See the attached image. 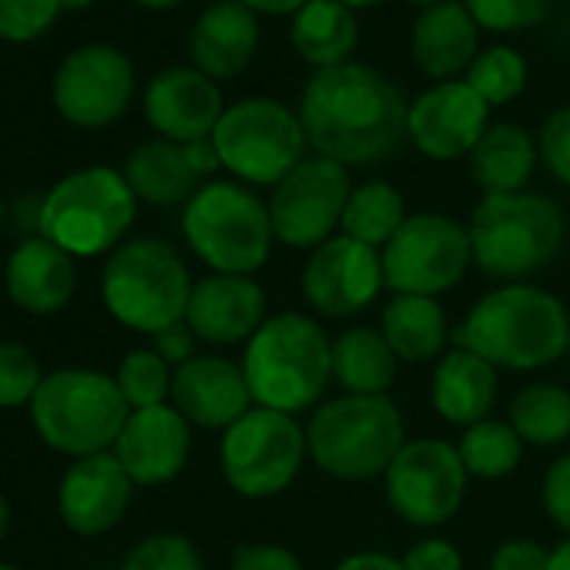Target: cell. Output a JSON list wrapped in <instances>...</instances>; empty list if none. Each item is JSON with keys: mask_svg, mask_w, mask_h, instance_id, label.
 Segmentation results:
<instances>
[{"mask_svg": "<svg viewBox=\"0 0 570 570\" xmlns=\"http://www.w3.org/2000/svg\"><path fill=\"white\" fill-rule=\"evenodd\" d=\"M185 155H188V165L195 168L198 178H208L222 168V158H218V148L212 138H198V141H188L185 145Z\"/></svg>", "mask_w": 570, "mask_h": 570, "instance_id": "obj_47", "label": "cell"}, {"mask_svg": "<svg viewBox=\"0 0 570 570\" xmlns=\"http://www.w3.org/2000/svg\"><path fill=\"white\" fill-rule=\"evenodd\" d=\"M222 168L242 185L275 188L289 175L309 148L299 111L275 98L255 95L225 108L212 135Z\"/></svg>", "mask_w": 570, "mask_h": 570, "instance_id": "obj_10", "label": "cell"}, {"mask_svg": "<svg viewBox=\"0 0 570 570\" xmlns=\"http://www.w3.org/2000/svg\"><path fill=\"white\" fill-rule=\"evenodd\" d=\"M540 500L547 517L570 537V453H560L547 473H543V487H540Z\"/></svg>", "mask_w": 570, "mask_h": 570, "instance_id": "obj_42", "label": "cell"}, {"mask_svg": "<svg viewBox=\"0 0 570 570\" xmlns=\"http://www.w3.org/2000/svg\"><path fill=\"white\" fill-rule=\"evenodd\" d=\"M135 95V68L111 45L71 51L55 75V105L78 128H105L125 115Z\"/></svg>", "mask_w": 570, "mask_h": 570, "instance_id": "obj_15", "label": "cell"}, {"mask_svg": "<svg viewBox=\"0 0 570 570\" xmlns=\"http://www.w3.org/2000/svg\"><path fill=\"white\" fill-rule=\"evenodd\" d=\"M406 4H413V8H420V11H426V8H436V4H443V0H406Z\"/></svg>", "mask_w": 570, "mask_h": 570, "instance_id": "obj_55", "label": "cell"}, {"mask_svg": "<svg viewBox=\"0 0 570 570\" xmlns=\"http://www.w3.org/2000/svg\"><path fill=\"white\" fill-rule=\"evenodd\" d=\"M61 11V0H0V38L35 41Z\"/></svg>", "mask_w": 570, "mask_h": 570, "instance_id": "obj_40", "label": "cell"}, {"mask_svg": "<svg viewBox=\"0 0 570 570\" xmlns=\"http://www.w3.org/2000/svg\"><path fill=\"white\" fill-rule=\"evenodd\" d=\"M410 51L416 68L436 85L460 81L480 55V24L470 18L463 0H443L413 21Z\"/></svg>", "mask_w": 570, "mask_h": 570, "instance_id": "obj_24", "label": "cell"}, {"mask_svg": "<svg viewBox=\"0 0 570 570\" xmlns=\"http://www.w3.org/2000/svg\"><path fill=\"white\" fill-rule=\"evenodd\" d=\"M181 235L191 252L225 275H252L272 255V218L262 202L242 181H205L181 212Z\"/></svg>", "mask_w": 570, "mask_h": 570, "instance_id": "obj_8", "label": "cell"}, {"mask_svg": "<svg viewBox=\"0 0 570 570\" xmlns=\"http://www.w3.org/2000/svg\"><path fill=\"white\" fill-rule=\"evenodd\" d=\"M118 570H205L198 547L181 533H155L145 537L121 560Z\"/></svg>", "mask_w": 570, "mask_h": 570, "instance_id": "obj_38", "label": "cell"}, {"mask_svg": "<svg viewBox=\"0 0 570 570\" xmlns=\"http://www.w3.org/2000/svg\"><path fill=\"white\" fill-rule=\"evenodd\" d=\"M151 340H155V353H158L168 366H175V370L198 356V353H195L198 336L188 330V323H178V326H171V330H165V333H158V336H151Z\"/></svg>", "mask_w": 570, "mask_h": 570, "instance_id": "obj_46", "label": "cell"}, {"mask_svg": "<svg viewBox=\"0 0 570 570\" xmlns=\"http://www.w3.org/2000/svg\"><path fill=\"white\" fill-rule=\"evenodd\" d=\"M490 570H550V550H543L537 540H507L493 550Z\"/></svg>", "mask_w": 570, "mask_h": 570, "instance_id": "obj_45", "label": "cell"}, {"mask_svg": "<svg viewBox=\"0 0 570 570\" xmlns=\"http://www.w3.org/2000/svg\"><path fill=\"white\" fill-rule=\"evenodd\" d=\"M430 393H433L436 413L446 423L466 430L480 420H490V410L500 393L497 366H490L487 360H480L470 350L453 346L450 353H443L436 360Z\"/></svg>", "mask_w": 570, "mask_h": 570, "instance_id": "obj_26", "label": "cell"}, {"mask_svg": "<svg viewBox=\"0 0 570 570\" xmlns=\"http://www.w3.org/2000/svg\"><path fill=\"white\" fill-rule=\"evenodd\" d=\"M340 4H346L350 11H370V8H380L383 0H340Z\"/></svg>", "mask_w": 570, "mask_h": 570, "instance_id": "obj_53", "label": "cell"}, {"mask_svg": "<svg viewBox=\"0 0 570 570\" xmlns=\"http://www.w3.org/2000/svg\"><path fill=\"white\" fill-rule=\"evenodd\" d=\"M0 570H21V567H11V563H0Z\"/></svg>", "mask_w": 570, "mask_h": 570, "instance_id": "obj_56", "label": "cell"}, {"mask_svg": "<svg viewBox=\"0 0 570 570\" xmlns=\"http://www.w3.org/2000/svg\"><path fill=\"white\" fill-rule=\"evenodd\" d=\"M456 450H460L466 473L480 480H500L513 473L523 460V440L517 436V430L493 416L466 426Z\"/></svg>", "mask_w": 570, "mask_h": 570, "instance_id": "obj_34", "label": "cell"}, {"mask_svg": "<svg viewBox=\"0 0 570 570\" xmlns=\"http://www.w3.org/2000/svg\"><path fill=\"white\" fill-rule=\"evenodd\" d=\"M473 265L510 285L550 265L563 245L567 222L553 198L537 191L483 195L470 218Z\"/></svg>", "mask_w": 570, "mask_h": 570, "instance_id": "obj_4", "label": "cell"}, {"mask_svg": "<svg viewBox=\"0 0 570 570\" xmlns=\"http://www.w3.org/2000/svg\"><path fill=\"white\" fill-rule=\"evenodd\" d=\"M135 4H141L148 11H168V8H178L181 0H135Z\"/></svg>", "mask_w": 570, "mask_h": 570, "instance_id": "obj_51", "label": "cell"}, {"mask_svg": "<svg viewBox=\"0 0 570 570\" xmlns=\"http://www.w3.org/2000/svg\"><path fill=\"white\" fill-rule=\"evenodd\" d=\"M145 115L161 138L188 145L215 135L225 98L218 81L198 68H165L145 88Z\"/></svg>", "mask_w": 570, "mask_h": 570, "instance_id": "obj_18", "label": "cell"}, {"mask_svg": "<svg viewBox=\"0 0 570 570\" xmlns=\"http://www.w3.org/2000/svg\"><path fill=\"white\" fill-rule=\"evenodd\" d=\"M510 426L530 446H560L570 440V393L557 383H533L510 403Z\"/></svg>", "mask_w": 570, "mask_h": 570, "instance_id": "obj_33", "label": "cell"}, {"mask_svg": "<svg viewBox=\"0 0 570 570\" xmlns=\"http://www.w3.org/2000/svg\"><path fill=\"white\" fill-rule=\"evenodd\" d=\"M309 460L336 480H373L390 470L406 443L400 406L390 396L343 393L313 410L306 426Z\"/></svg>", "mask_w": 570, "mask_h": 570, "instance_id": "obj_6", "label": "cell"}, {"mask_svg": "<svg viewBox=\"0 0 570 570\" xmlns=\"http://www.w3.org/2000/svg\"><path fill=\"white\" fill-rule=\"evenodd\" d=\"M242 370L255 406L306 413L320 406L333 383V340L303 313H278L245 343Z\"/></svg>", "mask_w": 570, "mask_h": 570, "instance_id": "obj_3", "label": "cell"}, {"mask_svg": "<svg viewBox=\"0 0 570 570\" xmlns=\"http://www.w3.org/2000/svg\"><path fill=\"white\" fill-rule=\"evenodd\" d=\"M333 570H406L403 560L390 557V553H376V550H360L343 557Z\"/></svg>", "mask_w": 570, "mask_h": 570, "instance_id": "obj_48", "label": "cell"}, {"mask_svg": "<svg viewBox=\"0 0 570 570\" xmlns=\"http://www.w3.org/2000/svg\"><path fill=\"white\" fill-rule=\"evenodd\" d=\"M4 285H8L11 303L31 316L61 313L75 299V289H78L75 255H68L45 235L28 238L8 258Z\"/></svg>", "mask_w": 570, "mask_h": 570, "instance_id": "obj_23", "label": "cell"}, {"mask_svg": "<svg viewBox=\"0 0 570 570\" xmlns=\"http://www.w3.org/2000/svg\"><path fill=\"white\" fill-rule=\"evenodd\" d=\"M406 115L400 88L363 61L316 71L299 101L309 148L346 168L390 161L406 141Z\"/></svg>", "mask_w": 570, "mask_h": 570, "instance_id": "obj_1", "label": "cell"}, {"mask_svg": "<svg viewBox=\"0 0 570 570\" xmlns=\"http://www.w3.org/2000/svg\"><path fill=\"white\" fill-rule=\"evenodd\" d=\"M406 218H410L406 202H403L396 185H390V181H363V185L353 188V195L346 202L340 235H350V238L383 252L390 245V238L403 228Z\"/></svg>", "mask_w": 570, "mask_h": 570, "instance_id": "obj_32", "label": "cell"}, {"mask_svg": "<svg viewBox=\"0 0 570 570\" xmlns=\"http://www.w3.org/2000/svg\"><path fill=\"white\" fill-rule=\"evenodd\" d=\"M0 222H4V202H0Z\"/></svg>", "mask_w": 570, "mask_h": 570, "instance_id": "obj_57", "label": "cell"}, {"mask_svg": "<svg viewBox=\"0 0 570 570\" xmlns=\"http://www.w3.org/2000/svg\"><path fill=\"white\" fill-rule=\"evenodd\" d=\"M380 255L386 289H393V296L436 299L460 285L473 265L470 232L443 212L410 215Z\"/></svg>", "mask_w": 570, "mask_h": 570, "instance_id": "obj_12", "label": "cell"}, {"mask_svg": "<svg viewBox=\"0 0 570 570\" xmlns=\"http://www.w3.org/2000/svg\"><path fill=\"white\" fill-rule=\"evenodd\" d=\"M550 570H570V537L550 550Z\"/></svg>", "mask_w": 570, "mask_h": 570, "instance_id": "obj_50", "label": "cell"}, {"mask_svg": "<svg viewBox=\"0 0 570 570\" xmlns=\"http://www.w3.org/2000/svg\"><path fill=\"white\" fill-rule=\"evenodd\" d=\"M45 373L35 353L21 343H0V410L31 406L35 393L41 390Z\"/></svg>", "mask_w": 570, "mask_h": 570, "instance_id": "obj_39", "label": "cell"}, {"mask_svg": "<svg viewBox=\"0 0 570 570\" xmlns=\"http://www.w3.org/2000/svg\"><path fill=\"white\" fill-rule=\"evenodd\" d=\"M400 560L406 570H463V553L443 537H430V540L413 543Z\"/></svg>", "mask_w": 570, "mask_h": 570, "instance_id": "obj_44", "label": "cell"}, {"mask_svg": "<svg viewBox=\"0 0 570 570\" xmlns=\"http://www.w3.org/2000/svg\"><path fill=\"white\" fill-rule=\"evenodd\" d=\"M463 8L480 24V31L517 35L543 24L553 0H463Z\"/></svg>", "mask_w": 570, "mask_h": 570, "instance_id": "obj_37", "label": "cell"}, {"mask_svg": "<svg viewBox=\"0 0 570 570\" xmlns=\"http://www.w3.org/2000/svg\"><path fill=\"white\" fill-rule=\"evenodd\" d=\"M293 51L316 71L350 65L360 45V21L340 0H309L289 24Z\"/></svg>", "mask_w": 570, "mask_h": 570, "instance_id": "obj_28", "label": "cell"}, {"mask_svg": "<svg viewBox=\"0 0 570 570\" xmlns=\"http://www.w3.org/2000/svg\"><path fill=\"white\" fill-rule=\"evenodd\" d=\"M191 285L181 255L168 242L131 238L105 262L101 299L121 326L158 336L185 323Z\"/></svg>", "mask_w": 570, "mask_h": 570, "instance_id": "obj_5", "label": "cell"}, {"mask_svg": "<svg viewBox=\"0 0 570 570\" xmlns=\"http://www.w3.org/2000/svg\"><path fill=\"white\" fill-rule=\"evenodd\" d=\"M350 195L353 185L346 165L323 155H306L272 188L268 218L275 238L289 248H320L340 232Z\"/></svg>", "mask_w": 570, "mask_h": 570, "instance_id": "obj_13", "label": "cell"}, {"mask_svg": "<svg viewBox=\"0 0 570 570\" xmlns=\"http://www.w3.org/2000/svg\"><path fill=\"white\" fill-rule=\"evenodd\" d=\"M306 460V426L289 413L265 406H252L238 423H232L218 446L225 483L248 500H265L293 487Z\"/></svg>", "mask_w": 570, "mask_h": 570, "instance_id": "obj_11", "label": "cell"}, {"mask_svg": "<svg viewBox=\"0 0 570 570\" xmlns=\"http://www.w3.org/2000/svg\"><path fill=\"white\" fill-rule=\"evenodd\" d=\"M386 289L383 255L350 235H333L313 248L303 268V296L326 320H350Z\"/></svg>", "mask_w": 570, "mask_h": 570, "instance_id": "obj_16", "label": "cell"}, {"mask_svg": "<svg viewBox=\"0 0 570 570\" xmlns=\"http://www.w3.org/2000/svg\"><path fill=\"white\" fill-rule=\"evenodd\" d=\"M131 490L135 483L115 460V453L81 456L61 476L58 513L75 533L98 537L121 523L131 503Z\"/></svg>", "mask_w": 570, "mask_h": 570, "instance_id": "obj_21", "label": "cell"}, {"mask_svg": "<svg viewBox=\"0 0 570 570\" xmlns=\"http://www.w3.org/2000/svg\"><path fill=\"white\" fill-rule=\"evenodd\" d=\"M138 198L125 178L108 165H91L65 175L38 212V228L75 258L115 252L135 222Z\"/></svg>", "mask_w": 570, "mask_h": 570, "instance_id": "obj_9", "label": "cell"}, {"mask_svg": "<svg viewBox=\"0 0 570 570\" xmlns=\"http://www.w3.org/2000/svg\"><path fill=\"white\" fill-rule=\"evenodd\" d=\"M396 366V353L373 326H350L333 340V380L353 396H386Z\"/></svg>", "mask_w": 570, "mask_h": 570, "instance_id": "obj_31", "label": "cell"}, {"mask_svg": "<svg viewBox=\"0 0 570 570\" xmlns=\"http://www.w3.org/2000/svg\"><path fill=\"white\" fill-rule=\"evenodd\" d=\"M171 406L202 430H228L252 406V390L245 370L225 356H195L175 370L171 380Z\"/></svg>", "mask_w": 570, "mask_h": 570, "instance_id": "obj_22", "label": "cell"}, {"mask_svg": "<svg viewBox=\"0 0 570 570\" xmlns=\"http://www.w3.org/2000/svg\"><path fill=\"white\" fill-rule=\"evenodd\" d=\"M171 380H175L171 366L155 350L128 353L115 376V383L131 410L165 406V400H171Z\"/></svg>", "mask_w": 570, "mask_h": 570, "instance_id": "obj_36", "label": "cell"}, {"mask_svg": "<svg viewBox=\"0 0 570 570\" xmlns=\"http://www.w3.org/2000/svg\"><path fill=\"white\" fill-rule=\"evenodd\" d=\"M125 178L135 191V198L148 205H188L191 195L202 188V178L188 165L185 145L168 141V138H151L141 141L128 161H125Z\"/></svg>", "mask_w": 570, "mask_h": 570, "instance_id": "obj_29", "label": "cell"}, {"mask_svg": "<svg viewBox=\"0 0 570 570\" xmlns=\"http://www.w3.org/2000/svg\"><path fill=\"white\" fill-rule=\"evenodd\" d=\"M265 320H268L265 289L252 275L212 272L191 285L185 323L202 343L212 346L248 343Z\"/></svg>", "mask_w": 570, "mask_h": 570, "instance_id": "obj_20", "label": "cell"}, {"mask_svg": "<svg viewBox=\"0 0 570 570\" xmlns=\"http://www.w3.org/2000/svg\"><path fill=\"white\" fill-rule=\"evenodd\" d=\"M540 161L547 165V171L570 188V105L557 108L543 128H540Z\"/></svg>", "mask_w": 570, "mask_h": 570, "instance_id": "obj_41", "label": "cell"}, {"mask_svg": "<svg viewBox=\"0 0 570 570\" xmlns=\"http://www.w3.org/2000/svg\"><path fill=\"white\" fill-rule=\"evenodd\" d=\"M115 460L125 466L135 487H158L175 480L191 453V423L175 406L131 410L118 443Z\"/></svg>", "mask_w": 570, "mask_h": 570, "instance_id": "obj_19", "label": "cell"}, {"mask_svg": "<svg viewBox=\"0 0 570 570\" xmlns=\"http://www.w3.org/2000/svg\"><path fill=\"white\" fill-rule=\"evenodd\" d=\"M567 306L530 282H510L487 293L453 330V346L476 353L497 370L533 373L567 353Z\"/></svg>", "mask_w": 570, "mask_h": 570, "instance_id": "obj_2", "label": "cell"}, {"mask_svg": "<svg viewBox=\"0 0 570 570\" xmlns=\"http://www.w3.org/2000/svg\"><path fill=\"white\" fill-rule=\"evenodd\" d=\"M380 333L403 363H433L453 340L446 313L433 296H393L383 309Z\"/></svg>", "mask_w": 570, "mask_h": 570, "instance_id": "obj_30", "label": "cell"}, {"mask_svg": "<svg viewBox=\"0 0 570 570\" xmlns=\"http://www.w3.org/2000/svg\"><path fill=\"white\" fill-rule=\"evenodd\" d=\"M258 38H262V31H258L255 11L238 4V0L208 4L188 38L191 68L208 75L212 81L238 78L255 61Z\"/></svg>", "mask_w": 570, "mask_h": 570, "instance_id": "obj_25", "label": "cell"}, {"mask_svg": "<svg viewBox=\"0 0 570 570\" xmlns=\"http://www.w3.org/2000/svg\"><path fill=\"white\" fill-rule=\"evenodd\" d=\"M537 138L527 128L500 121L490 125L470 151V175L483 188V195L527 191V181L537 168Z\"/></svg>", "mask_w": 570, "mask_h": 570, "instance_id": "obj_27", "label": "cell"}, {"mask_svg": "<svg viewBox=\"0 0 570 570\" xmlns=\"http://www.w3.org/2000/svg\"><path fill=\"white\" fill-rule=\"evenodd\" d=\"M228 570H306L303 560L278 543H242L232 553Z\"/></svg>", "mask_w": 570, "mask_h": 570, "instance_id": "obj_43", "label": "cell"}, {"mask_svg": "<svg viewBox=\"0 0 570 570\" xmlns=\"http://www.w3.org/2000/svg\"><path fill=\"white\" fill-rule=\"evenodd\" d=\"M131 406L125 403L115 376L98 370H58L48 373L31 400V423L38 436L75 460L111 453Z\"/></svg>", "mask_w": 570, "mask_h": 570, "instance_id": "obj_7", "label": "cell"}, {"mask_svg": "<svg viewBox=\"0 0 570 570\" xmlns=\"http://www.w3.org/2000/svg\"><path fill=\"white\" fill-rule=\"evenodd\" d=\"M238 4H245L248 11L255 14H272V18H293L299 14L309 0H238Z\"/></svg>", "mask_w": 570, "mask_h": 570, "instance_id": "obj_49", "label": "cell"}, {"mask_svg": "<svg viewBox=\"0 0 570 570\" xmlns=\"http://www.w3.org/2000/svg\"><path fill=\"white\" fill-rule=\"evenodd\" d=\"M490 108L510 105L523 95L527 88V61L520 51L507 48V45H490L480 48L476 61L470 65L466 78H463Z\"/></svg>", "mask_w": 570, "mask_h": 570, "instance_id": "obj_35", "label": "cell"}, {"mask_svg": "<svg viewBox=\"0 0 570 570\" xmlns=\"http://www.w3.org/2000/svg\"><path fill=\"white\" fill-rule=\"evenodd\" d=\"M88 4H95V0H61V8H71V11H81Z\"/></svg>", "mask_w": 570, "mask_h": 570, "instance_id": "obj_54", "label": "cell"}, {"mask_svg": "<svg viewBox=\"0 0 570 570\" xmlns=\"http://www.w3.org/2000/svg\"><path fill=\"white\" fill-rule=\"evenodd\" d=\"M490 128V105L460 78L440 81L413 98L406 115V141L433 161L470 158Z\"/></svg>", "mask_w": 570, "mask_h": 570, "instance_id": "obj_17", "label": "cell"}, {"mask_svg": "<svg viewBox=\"0 0 570 570\" xmlns=\"http://www.w3.org/2000/svg\"><path fill=\"white\" fill-rule=\"evenodd\" d=\"M212 4H222V0H212Z\"/></svg>", "mask_w": 570, "mask_h": 570, "instance_id": "obj_59", "label": "cell"}, {"mask_svg": "<svg viewBox=\"0 0 570 570\" xmlns=\"http://www.w3.org/2000/svg\"><path fill=\"white\" fill-rule=\"evenodd\" d=\"M8 527H11V507H8V500H4V497H0V540H4Z\"/></svg>", "mask_w": 570, "mask_h": 570, "instance_id": "obj_52", "label": "cell"}, {"mask_svg": "<svg viewBox=\"0 0 570 570\" xmlns=\"http://www.w3.org/2000/svg\"><path fill=\"white\" fill-rule=\"evenodd\" d=\"M567 356H570V340H567Z\"/></svg>", "mask_w": 570, "mask_h": 570, "instance_id": "obj_58", "label": "cell"}, {"mask_svg": "<svg viewBox=\"0 0 570 570\" xmlns=\"http://www.w3.org/2000/svg\"><path fill=\"white\" fill-rule=\"evenodd\" d=\"M383 480L386 500L400 520L413 527H440L460 510L470 473L453 443L423 436L403 443Z\"/></svg>", "mask_w": 570, "mask_h": 570, "instance_id": "obj_14", "label": "cell"}]
</instances>
